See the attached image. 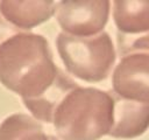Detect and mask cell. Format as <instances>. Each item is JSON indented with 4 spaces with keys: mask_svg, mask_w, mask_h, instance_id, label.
<instances>
[{
    "mask_svg": "<svg viewBox=\"0 0 149 140\" xmlns=\"http://www.w3.org/2000/svg\"><path fill=\"white\" fill-rule=\"evenodd\" d=\"M63 72L54 61L48 40L41 34L19 32L0 46V83L22 103L43 97Z\"/></svg>",
    "mask_w": 149,
    "mask_h": 140,
    "instance_id": "1",
    "label": "cell"
},
{
    "mask_svg": "<svg viewBox=\"0 0 149 140\" xmlns=\"http://www.w3.org/2000/svg\"><path fill=\"white\" fill-rule=\"evenodd\" d=\"M114 108L112 92L78 85L57 106L52 125L61 140H99L109 135Z\"/></svg>",
    "mask_w": 149,
    "mask_h": 140,
    "instance_id": "2",
    "label": "cell"
},
{
    "mask_svg": "<svg viewBox=\"0 0 149 140\" xmlns=\"http://www.w3.org/2000/svg\"><path fill=\"white\" fill-rule=\"evenodd\" d=\"M56 49L66 71L87 83L105 80L115 66L116 50L106 32L90 37L61 32L56 37Z\"/></svg>",
    "mask_w": 149,
    "mask_h": 140,
    "instance_id": "3",
    "label": "cell"
},
{
    "mask_svg": "<svg viewBox=\"0 0 149 140\" xmlns=\"http://www.w3.org/2000/svg\"><path fill=\"white\" fill-rule=\"evenodd\" d=\"M112 18L119 55L149 54V0H115Z\"/></svg>",
    "mask_w": 149,
    "mask_h": 140,
    "instance_id": "4",
    "label": "cell"
},
{
    "mask_svg": "<svg viewBox=\"0 0 149 140\" xmlns=\"http://www.w3.org/2000/svg\"><path fill=\"white\" fill-rule=\"evenodd\" d=\"M111 12L112 2L108 0L59 1L56 5L55 18L62 33L90 37L104 32Z\"/></svg>",
    "mask_w": 149,
    "mask_h": 140,
    "instance_id": "5",
    "label": "cell"
},
{
    "mask_svg": "<svg viewBox=\"0 0 149 140\" xmlns=\"http://www.w3.org/2000/svg\"><path fill=\"white\" fill-rule=\"evenodd\" d=\"M112 92L122 99L149 104V54L122 56L112 72Z\"/></svg>",
    "mask_w": 149,
    "mask_h": 140,
    "instance_id": "6",
    "label": "cell"
},
{
    "mask_svg": "<svg viewBox=\"0 0 149 140\" xmlns=\"http://www.w3.org/2000/svg\"><path fill=\"white\" fill-rule=\"evenodd\" d=\"M56 5L55 1L1 0L0 13L16 29L30 32L55 16Z\"/></svg>",
    "mask_w": 149,
    "mask_h": 140,
    "instance_id": "7",
    "label": "cell"
},
{
    "mask_svg": "<svg viewBox=\"0 0 149 140\" xmlns=\"http://www.w3.org/2000/svg\"><path fill=\"white\" fill-rule=\"evenodd\" d=\"M114 98V123L109 136L116 139H133L142 135L149 128V104L126 100L115 94Z\"/></svg>",
    "mask_w": 149,
    "mask_h": 140,
    "instance_id": "8",
    "label": "cell"
},
{
    "mask_svg": "<svg viewBox=\"0 0 149 140\" xmlns=\"http://www.w3.org/2000/svg\"><path fill=\"white\" fill-rule=\"evenodd\" d=\"M0 140H61L45 132L42 123L26 113H13L0 124Z\"/></svg>",
    "mask_w": 149,
    "mask_h": 140,
    "instance_id": "9",
    "label": "cell"
},
{
    "mask_svg": "<svg viewBox=\"0 0 149 140\" xmlns=\"http://www.w3.org/2000/svg\"><path fill=\"white\" fill-rule=\"evenodd\" d=\"M19 32H21V30H19V29H16L15 27H13V26L2 16V14L0 13V46H1L7 38H9L12 35H14V34H16V33H19Z\"/></svg>",
    "mask_w": 149,
    "mask_h": 140,
    "instance_id": "10",
    "label": "cell"
}]
</instances>
